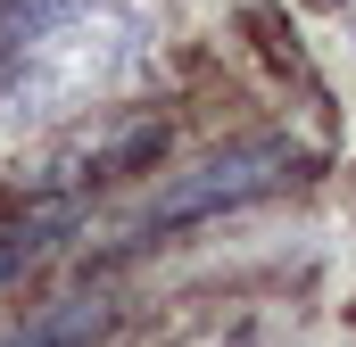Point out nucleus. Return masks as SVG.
<instances>
[{"label": "nucleus", "instance_id": "nucleus-1", "mask_svg": "<svg viewBox=\"0 0 356 347\" xmlns=\"http://www.w3.org/2000/svg\"><path fill=\"white\" fill-rule=\"evenodd\" d=\"M149 67V17L133 0H8L0 108L17 124L91 116Z\"/></svg>", "mask_w": 356, "mask_h": 347}, {"label": "nucleus", "instance_id": "nucleus-2", "mask_svg": "<svg viewBox=\"0 0 356 347\" xmlns=\"http://www.w3.org/2000/svg\"><path fill=\"white\" fill-rule=\"evenodd\" d=\"M315 174V149L290 141V133H249V141H224L207 149L199 166H182L158 198H149V232H199V223H224L241 207H266L282 190H298Z\"/></svg>", "mask_w": 356, "mask_h": 347}, {"label": "nucleus", "instance_id": "nucleus-3", "mask_svg": "<svg viewBox=\"0 0 356 347\" xmlns=\"http://www.w3.org/2000/svg\"><path fill=\"white\" fill-rule=\"evenodd\" d=\"M67 232H75V207H67V198L25 190V207H17V215H0V281H8V273H25L33 257H50V240H67Z\"/></svg>", "mask_w": 356, "mask_h": 347}, {"label": "nucleus", "instance_id": "nucleus-4", "mask_svg": "<svg viewBox=\"0 0 356 347\" xmlns=\"http://www.w3.org/2000/svg\"><path fill=\"white\" fill-rule=\"evenodd\" d=\"M116 331V306L108 298H58V306H42L25 331H8L0 347H99Z\"/></svg>", "mask_w": 356, "mask_h": 347}]
</instances>
